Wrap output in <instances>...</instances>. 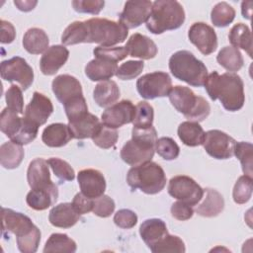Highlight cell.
Returning a JSON list of instances; mask_svg holds the SVG:
<instances>
[{"label":"cell","mask_w":253,"mask_h":253,"mask_svg":"<svg viewBox=\"0 0 253 253\" xmlns=\"http://www.w3.org/2000/svg\"><path fill=\"white\" fill-rule=\"evenodd\" d=\"M205 88L212 101L219 100L226 111H239L245 102L244 84L241 77L235 73L226 72L219 75L212 71L208 75Z\"/></svg>","instance_id":"1"},{"label":"cell","mask_w":253,"mask_h":253,"mask_svg":"<svg viewBox=\"0 0 253 253\" xmlns=\"http://www.w3.org/2000/svg\"><path fill=\"white\" fill-rule=\"evenodd\" d=\"M156 140L157 132L153 126L147 128L133 126L131 139L124 144L121 150V158L131 166L151 161L155 152Z\"/></svg>","instance_id":"2"},{"label":"cell","mask_w":253,"mask_h":253,"mask_svg":"<svg viewBox=\"0 0 253 253\" xmlns=\"http://www.w3.org/2000/svg\"><path fill=\"white\" fill-rule=\"evenodd\" d=\"M185 21L183 6L175 0H156L152 3L146 28L155 35L180 28Z\"/></svg>","instance_id":"3"},{"label":"cell","mask_w":253,"mask_h":253,"mask_svg":"<svg viewBox=\"0 0 253 253\" xmlns=\"http://www.w3.org/2000/svg\"><path fill=\"white\" fill-rule=\"evenodd\" d=\"M84 42H95L101 46H112L124 42L128 30L120 22L104 18H91L83 21Z\"/></svg>","instance_id":"4"},{"label":"cell","mask_w":253,"mask_h":253,"mask_svg":"<svg viewBox=\"0 0 253 253\" xmlns=\"http://www.w3.org/2000/svg\"><path fill=\"white\" fill-rule=\"evenodd\" d=\"M169 69L174 77L194 87H201L208 77V69L203 61L188 50H179L169 58Z\"/></svg>","instance_id":"5"},{"label":"cell","mask_w":253,"mask_h":253,"mask_svg":"<svg viewBox=\"0 0 253 253\" xmlns=\"http://www.w3.org/2000/svg\"><path fill=\"white\" fill-rule=\"evenodd\" d=\"M126 182L132 190L154 195L161 192L166 185V175L162 167L152 161L131 167L126 175Z\"/></svg>","instance_id":"6"},{"label":"cell","mask_w":253,"mask_h":253,"mask_svg":"<svg viewBox=\"0 0 253 253\" xmlns=\"http://www.w3.org/2000/svg\"><path fill=\"white\" fill-rule=\"evenodd\" d=\"M172 106L191 122H202L211 113V106L201 96H197L188 87L177 85L173 87L169 94Z\"/></svg>","instance_id":"7"},{"label":"cell","mask_w":253,"mask_h":253,"mask_svg":"<svg viewBox=\"0 0 253 253\" xmlns=\"http://www.w3.org/2000/svg\"><path fill=\"white\" fill-rule=\"evenodd\" d=\"M136 89L139 95L147 100L165 97L172 89V80L168 73L155 71L137 79Z\"/></svg>","instance_id":"8"},{"label":"cell","mask_w":253,"mask_h":253,"mask_svg":"<svg viewBox=\"0 0 253 253\" xmlns=\"http://www.w3.org/2000/svg\"><path fill=\"white\" fill-rule=\"evenodd\" d=\"M168 194L178 201L193 207L200 203L204 197L205 191L191 177L178 175L170 179L168 184Z\"/></svg>","instance_id":"9"},{"label":"cell","mask_w":253,"mask_h":253,"mask_svg":"<svg viewBox=\"0 0 253 253\" xmlns=\"http://www.w3.org/2000/svg\"><path fill=\"white\" fill-rule=\"evenodd\" d=\"M0 73L2 79L8 82H17L22 90H27L34 81V70L27 61L15 56L1 62Z\"/></svg>","instance_id":"10"},{"label":"cell","mask_w":253,"mask_h":253,"mask_svg":"<svg viewBox=\"0 0 253 253\" xmlns=\"http://www.w3.org/2000/svg\"><path fill=\"white\" fill-rule=\"evenodd\" d=\"M235 144L234 138L218 129L207 131L203 143L206 152L215 159L230 158L234 154Z\"/></svg>","instance_id":"11"},{"label":"cell","mask_w":253,"mask_h":253,"mask_svg":"<svg viewBox=\"0 0 253 253\" xmlns=\"http://www.w3.org/2000/svg\"><path fill=\"white\" fill-rule=\"evenodd\" d=\"M53 112V106L49 98L42 93L34 92L33 98L27 105L23 119L29 124L40 127L44 125Z\"/></svg>","instance_id":"12"},{"label":"cell","mask_w":253,"mask_h":253,"mask_svg":"<svg viewBox=\"0 0 253 253\" xmlns=\"http://www.w3.org/2000/svg\"><path fill=\"white\" fill-rule=\"evenodd\" d=\"M152 2L147 0L126 1L123 12L120 14V23L127 30L134 29L146 23L150 17Z\"/></svg>","instance_id":"13"},{"label":"cell","mask_w":253,"mask_h":253,"mask_svg":"<svg viewBox=\"0 0 253 253\" xmlns=\"http://www.w3.org/2000/svg\"><path fill=\"white\" fill-rule=\"evenodd\" d=\"M1 218L3 234L10 232L15 234L17 238L27 236L37 228L29 216L11 209L2 208Z\"/></svg>","instance_id":"14"},{"label":"cell","mask_w":253,"mask_h":253,"mask_svg":"<svg viewBox=\"0 0 253 253\" xmlns=\"http://www.w3.org/2000/svg\"><path fill=\"white\" fill-rule=\"evenodd\" d=\"M190 42L205 55L212 53L217 47V37L212 27L203 22L194 23L188 32Z\"/></svg>","instance_id":"15"},{"label":"cell","mask_w":253,"mask_h":253,"mask_svg":"<svg viewBox=\"0 0 253 253\" xmlns=\"http://www.w3.org/2000/svg\"><path fill=\"white\" fill-rule=\"evenodd\" d=\"M135 106L129 100H122L119 103L107 108L102 114V124L105 126L118 128L133 121Z\"/></svg>","instance_id":"16"},{"label":"cell","mask_w":253,"mask_h":253,"mask_svg":"<svg viewBox=\"0 0 253 253\" xmlns=\"http://www.w3.org/2000/svg\"><path fill=\"white\" fill-rule=\"evenodd\" d=\"M51 88L55 97L63 106L83 96L80 82L69 74L56 76L52 81Z\"/></svg>","instance_id":"17"},{"label":"cell","mask_w":253,"mask_h":253,"mask_svg":"<svg viewBox=\"0 0 253 253\" xmlns=\"http://www.w3.org/2000/svg\"><path fill=\"white\" fill-rule=\"evenodd\" d=\"M81 193L88 198L96 199L104 195L106 180L104 175L96 169H83L77 176Z\"/></svg>","instance_id":"18"},{"label":"cell","mask_w":253,"mask_h":253,"mask_svg":"<svg viewBox=\"0 0 253 253\" xmlns=\"http://www.w3.org/2000/svg\"><path fill=\"white\" fill-rule=\"evenodd\" d=\"M69 57V50L60 44L49 46L45 52H43L41 60V71L44 75L55 74L60 67H62Z\"/></svg>","instance_id":"19"},{"label":"cell","mask_w":253,"mask_h":253,"mask_svg":"<svg viewBox=\"0 0 253 253\" xmlns=\"http://www.w3.org/2000/svg\"><path fill=\"white\" fill-rule=\"evenodd\" d=\"M48 162L42 158L33 160L27 171V180L32 190L48 189L55 184L50 179Z\"/></svg>","instance_id":"20"},{"label":"cell","mask_w":253,"mask_h":253,"mask_svg":"<svg viewBox=\"0 0 253 253\" xmlns=\"http://www.w3.org/2000/svg\"><path fill=\"white\" fill-rule=\"evenodd\" d=\"M125 47L130 56L145 60L155 57L158 51L157 45L151 39L138 33L129 37Z\"/></svg>","instance_id":"21"},{"label":"cell","mask_w":253,"mask_h":253,"mask_svg":"<svg viewBox=\"0 0 253 253\" xmlns=\"http://www.w3.org/2000/svg\"><path fill=\"white\" fill-rule=\"evenodd\" d=\"M68 126L71 130L73 138L84 139L92 138L101 126L99 119L91 113H87L84 116L68 123Z\"/></svg>","instance_id":"22"},{"label":"cell","mask_w":253,"mask_h":253,"mask_svg":"<svg viewBox=\"0 0 253 253\" xmlns=\"http://www.w3.org/2000/svg\"><path fill=\"white\" fill-rule=\"evenodd\" d=\"M80 214L74 210L71 203H61L53 207L48 214L49 222L60 228L72 227L79 220Z\"/></svg>","instance_id":"23"},{"label":"cell","mask_w":253,"mask_h":253,"mask_svg":"<svg viewBox=\"0 0 253 253\" xmlns=\"http://www.w3.org/2000/svg\"><path fill=\"white\" fill-rule=\"evenodd\" d=\"M73 138L68 125L61 123L47 126L42 134V142L49 147H62Z\"/></svg>","instance_id":"24"},{"label":"cell","mask_w":253,"mask_h":253,"mask_svg":"<svg viewBox=\"0 0 253 253\" xmlns=\"http://www.w3.org/2000/svg\"><path fill=\"white\" fill-rule=\"evenodd\" d=\"M57 198L58 188L54 185L48 189L31 190L26 197V202L31 209L35 211H43L54 205Z\"/></svg>","instance_id":"25"},{"label":"cell","mask_w":253,"mask_h":253,"mask_svg":"<svg viewBox=\"0 0 253 253\" xmlns=\"http://www.w3.org/2000/svg\"><path fill=\"white\" fill-rule=\"evenodd\" d=\"M117 69L116 62L104 58H94L85 66V74L91 81H105L116 75Z\"/></svg>","instance_id":"26"},{"label":"cell","mask_w":253,"mask_h":253,"mask_svg":"<svg viewBox=\"0 0 253 253\" xmlns=\"http://www.w3.org/2000/svg\"><path fill=\"white\" fill-rule=\"evenodd\" d=\"M139 234L150 249L160 239L168 234L165 222L159 218H149L144 220L139 227Z\"/></svg>","instance_id":"27"},{"label":"cell","mask_w":253,"mask_h":253,"mask_svg":"<svg viewBox=\"0 0 253 253\" xmlns=\"http://www.w3.org/2000/svg\"><path fill=\"white\" fill-rule=\"evenodd\" d=\"M206 197L197 209L196 212L205 217H213L218 215L224 208V200L222 195L214 189L207 188L204 190Z\"/></svg>","instance_id":"28"},{"label":"cell","mask_w":253,"mask_h":253,"mask_svg":"<svg viewBox=\"0 0 253 253\" xmlns=\"http://www.w3.org/2000/svg\"><path fill=\"white\" fill-rule=\"evenodd\" d=\"M120 89L113 80H105L98 83L93 91V98L98 106L106 108L114 105L120 98Z\"/></svg>","instance_id":"29"},{"label":"cell","mask_w":253,"mask_h":253,"mask_svg":"<svg viewBox=\"0 0 253 253\" xmlns=\"http://www.w3.org/2000/svg\"><path fill=\"white\" fill-rule=\"evenodd\" d=\"M49 40L46 33L40 28L29 29L23 37L24 48L32 54L45 52L48 48Z\"/></svg>","instance_id":"30"},{"label":"cell","mask_w":253,"mask_h":253,"mask_svg":"<svg viewBox=\"0 0 253 253\" xmlns=\"http://www.w3.org/2000/svg\"><path fill=\"white\" fill-rule=\"evenodd\" d=\"M177 132L179 138L185 145L195 147L204 143L206 132L197 122H183L179 125Z\"/></svg>","instance_id":"31"},{"label":"cell","mask_w":253,"mask_h":253,"mask_svg":"<svg viewBox=\"0 0 253 253\" xmlns=\"http://www.w3.org/2000/svg\"><path fill=\"white\" fill-rule=\"evenodd\" d=\"M24 155L22 145L12 140L3 143L0 147V163L6 169L17 168L21 164Z\"/></svg>","instance_id":"32"},{"label":"cell","mask_w":253,"mask_h":253,"mask_svg":"<svg viewBox=\"0 0 253 253\" xmlns=\"http://www.w3.org/2000/svg\"><path fill=\"white\" fill-rule=\"evenodd\" d=\"M228 39L233 47L242 48L250 57L252 56V36L247 25L243 23L234 25L229 31Z\"/></svg>","instance_id":"33"},{"label":"cell","mask_w":253,"mask_h":253,"mask_svg":"<svg viewBox=\"0 0 253 253\" xmlns=\"http://www.w3.org/2000/svg\"><path fill=\"white\" fill-rule=\"evenodd\" d=\"M216 60L229 72H236L243 66V57L239 49L233 46H224L216 56Z\"/></svg>","instance_id":"34"},{"label":"cell","mask_w":253,"mask_h":253,"mask_svg":"<svg viewBox=\"0 0 253 253\" xmlns=\"http://www.w3.org/2000/svg\"><path fill=\"white\" fill-rule=\"evenodd\" d=\"M76 243L73 239L64 233H52L46 240L43 252H67L73 253L76 251Z\"/></svg>","instance_id":"35"},{"label":"cell","mask_w":253,"mask_h":253,"mask_svg":"<svg viewBox=\"0 0 253 253\" xmlns=\"http://www.w3.org/2000/svg\"><path fill=\"white\" fill-rule=\"evenodd\" d=\"M18 115L8 108H5L0 115V129L10 139L20 131L23 125V119Z\"/></svg>","instance_id":"36"},{"label":"cell","mask_w":253,"mask_h":253,"mask_svg":"<svg viewBox=\"0 0 253 253\" xmlns=\"http://www.w3.org/2000/svg\"><path fill=\"white\" fill-rule=\"evenodd\" d=\"M235 18L234 8L226 2H219L213 6L211 12V20L213 26L223 28L228 26Z\"/></svg>","instance_id":"37"},{"label":"cell","mask_w":253,"mask_h":253,"mask_svg":"<svg viewBox=\"0 0 253 253\" xmlns=\"http://www.w3.org/2000/svg\"><path fill=\"white\" fill-rule=\"evenodd\" d=\"M253 146L250 142H236L234 154L239 159L242 171L245 175L252 177L253 174Z\"/></svg>","instance_id":"38"},{"label":"cell","mask_w":253,"mask_h":253,"mask_svg":"<svg viewBox=\"0 0 253 253\" xmlns=\"http://www.w3.org/2000/svg\"><path fill=\"white\" fill-rule=\"evenodd\" d=\"M154 118L153 107L145 101L138 102L135 106V114L132 121L133 126L137 128H147L152 126Z\"/></svg>","instance_id":"39"},{"label":"cell","mask_w":253,"mask_h":253,"mask_svg":"<svg viewBox=\"0 0 253 253\" xmlns=\"http://www.w3.org/2000/svg\"><path fill=\"white\" fill-rule=\"evenodd\" d=\"M150 250L153 253H184L186 251V248L183 240L180 237L168 233L162 239H160L154 246H152Z\"/></svg>","instance_id":"40"},{"label":"cell","mask_w":253,"mask_h":253,"mask_svg":"<svg viewBox=\"0 0 253 253\" xmlns=\"http://www.w3.org/2000/svg\"><path fill=\"white\" fill-rule=\"evenodd\" d=\"M252 190H253L252 177L247 176L245 174L243 176H240L233 188V192H232L233 201L239 205L247 203L251 198Z\"/></svg>","instance_id":"41"},{"label":"cell","mask_w":253,"mask_h":253,"mask_svg":"<svg viewBox=\"0 0 253 253\" xmlns=\"http://www.w3.org/2000/svg\"><path fill=\"white\" fill-rule=\"evenodd\" d=\"M119 138V133L116 128L109 127L104 124H101V126L97 133L92 137L93 142L104 149L114 147Z\"/></svg>","instance_id":"42"},{"label":"cell","mask_w":253,"mask_h":253,"mask_svg":"<svg viewBox=\"0 0 253 253\" xmlns=\"http://www.w3.org/2000/svg\"><path fill=\"white\" fill-rule=\"evenodd\" d=\"M155 151L165 160H174L179 156L180 148L171 137H160L156 140Z\"/></svg>","instance_id":"43"},{"label":"cell","mask_w":253,"mask_h":253,"mask_svg":"<svg viewBox=\"0 0 253 253\" xmlns=\"http://www.w3.org/2000/svg\"><path fill=\"white\" fill-rule=\"evenodd\" d=\"M47 162L54 175L59 179L60 182L72 181L75 178L73 168L66 161L57 157H51L47 160Z\"/></svg>","instance_id":"44"},{"label":"cell","mask_w":253,"mask_h":253,"mask_svg":"<svg viewBox=\"0 0 253 253\" xmlns=\"http://www.w3.org/2000/svg\"><path fill=\"white\" fill-rule=\"evenodd\" d=\"M93 53L95 58H104L113 62H119L127 56V50L125 46H97L94 48Z\"/></svg>","instance_id":"45"},{"label":"cell","mask_w":253,"mask_h":253,"mask_svg":"<svg viewBox=\"0 0 253 253\" xmlns=\"http://www.w3.org/2000/svg\"><path fill=\"white\" fill-rule=\"evenodd\" d=\"M5 100L7 103V108L19 115L24 114V98L22 93V88L17 85H11L6 91Z\"/></svg>","instance_id":"46"},{"label":"cell","mask_w":253,"mask_h":253,"mask_svg":"<svg viewBox=\"0 0 253 253\" xmlns=\"http://www.w3.org/2000/svg\"><path fill=\"white\" fill-rule=\"evenodd\" d=\"M144 67L142 60H128L118 67L116 76L122 80H130L137 77Z\"/></svg>","instance_id":"47"},{"label":"cell","mask_w":253,"mask_h":253,"mask_svg":"<svg viewBox=\"0 0 253 253\" xmlns=\"http://www.w3.org/2000/svg\"><path fill=\"white\" fill-rule=\"evenodd\" d=\"M115 202L107 195H102L99 198L93 199L92 211L100 217H108L115 211Z\"/></svg>","instance_id":"48"},{"label":"cell","mask_w":253,"mask_h":253,"mask_svg":"<svg viewBox=\"0 0 253 253\" xmlns=\"http://www.w3.org/2000/svg\"><path fill=\"white\" fill-rule=\"evenodd\" d=\"M41 241V231L37 227L33 232L22 238H17L18 249L23 253H35Z\"/></svg>","instance_id":"49"},{"label":"cell","mask_w":253,"mask_h":253,"mask_svg":"<svg viewBox=\"0 0 253 253\" xmlns=\"http://www.w3.org/2000/svg\"><path fill=\"white\" fill-rule=\"evenodd\" d=\"M105 2L102 0H74L72 6L78 13L98 15L103 9Z\"/></svg>","instance_id":"50"},{"label":"cell","mask_w":253,"mask_h":253,"mask_svg":"<svg viewBox=\"0 0 253 253\" xmlns=\"http://www.w3.org/2000/svg\"><path fill=\"white\" fill-rule=\"evenodd\" d=\"M114 222L121 228H132L137 223V215L130 210L123 209L115 213Z\"/></svg>","instance_id":"51"},{"label":"cell","mask_w":253,"mask_h":253,"mask_svg":"<svg viewBox=\"0 0 253 253\" xmlns=\"http://www.w3.org/2000/svg\"><path fill=\"white\" fill-rule=\"evenodd\" d=\"M171 214L178 220H187L193 216L194 210L190 205L178 201L171 206Z\"/></svg>","instance_id":"52"},{"label":"cell","mask_w":253,"mask_h":253,"mask_svg":"<svg viewBox=\"0 0 253 253\" xmlns=\"http://www.w3.org/2000/svg\"><path fill=\"white\" fill-rule=\"evenodd\" d=\"M72 206L74 210L81 215L89 211H92L93 209V199L86 197L82 193H78L74 196L72 201Z\"/></svg>","instance_id":"53"},{"label":"cell","mask_w":253,"mask_h":253,"mask_svg":"<svg viewBox=\"0 0 253 253\" xmlns=\"http://www.w3.org/2000/svg\"><path fill=\"white\" fill-rule=\"evenodd\" d=\"M0 27H1V39L0 42L2 43H10L12 42L16 38V31L14 26L7 21L1 20L0 21Z\"/></svg>","instance_id":"54"},{"label":"cell","mask_w":253,"mask_h":253,"mask_svg":"<svg viewBox=\"0 0 253 253\" xmlns=\"http://www.w3.org/2000/svg\"><path fill=\"white\" fill-rule=\"evenodd\" d=\"M14 4L18 7L19 10L24 11V12H28L31 11L35 8V6L38 4L37 1H31V0H24V1H14Z\"/></svg>","instance_id":"55"},{"label":"cell","mask_w":253,"mask_h":253,"mask_svg":"<svg viewBox=\"0 0 253 253\" xmlns=\"http://www.w3.org/2000/svg\"><path fill=\"white\" fill-rule=\"evenodd\" d=\"M253 2L252 1H243L241 3V12H242V16L248 20H250V16H251V6H252Z\"/></svg>","instance_id":"56"}]
</instances>
